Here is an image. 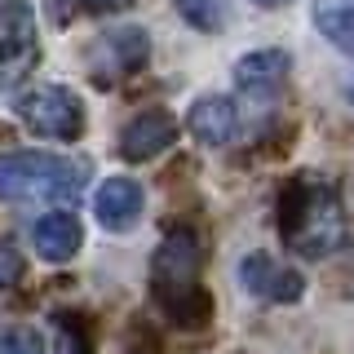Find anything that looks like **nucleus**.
<instances>
[{
  "label": "nucleus",
  "mask_w": 354,
  "mask_h": 354,
  "mask_svg": "<svg viewBox=\"0 0 354 354\" xmlns=\"http://www.w3.org/2000/svg\"><path fill=\"white\" fill-rule=\"evenodd\" d=\"M252 5H266V9H279V5H288V0H252Z\"/></svg>",
  "instance_id": "18"
},
{
  "label": "nucleus",
  "mask_w": 354,
  "mask_h": 354,
  "mask_svg": "<svg viewBox=\"0 0 354 354\" xmlns=\"http://www.w3.org/2000/svg\"><path fill=\"white\" fill-rule=\"evenodd\" d=\"M239 283L248 288L252 297H261V301H297V297L306 292V279H301V274H297L292 266L274 261L270 252H252V257H243Z\"/></svg>",
  "instance_id": "7"
},
{
  "label": "nucleus",
  "mask_w": 354,
  "mask_h": 354,
  "mask_svg": "<svg viewBox=\"0 0 354 354\" xmlns=\"http://www.w3.org/2000/svg\"><path fill=\"white\" fill-rule=\"evenodd\" d=\"M22 124L40 138H53V142H75L84 133V111L66 93L62 84H49V88H36V93L22 97Z\"/></svg>",
  "instance_id": "5"
},
{
  "label": "nucleus",
  "mask_w": 354,
  "mask_h": 354,
  "mask_svg": "<svg viewBox=\"0 0 354 354\" xmlns=\"http://www.w3.org/2000/svg\"><path fill=\"white\" fill-rule=\"evenodd\" d=\"M279 230H283V243L292 252H301V257H328V252H337L346 243L341 195L315 173L292 177L283 199H279Z\"/></svg>",
  "instance_id": "1"
},
{
  "label": "nucleus",
  "mask_w": 354,
  "mask_h": 354,
  "mask_svg": "<svg viewBox=\"0 0 354 354\" xmlns=\"http://www.w3.org/2000/svg\"><path fill=\"white\" fill-rule=\"evenodd\" d=\"M315 22L337 49L354 53V0H315Z\"/></svg>",
  "instance_id": "13"
},
{
  "label": "nucleus",
  "mask_w": 354,
  "mask_h": 354,
  "mask_svg": "<svg viewBox=\"0 0 354 354\" xmlns=\"http://www.w3.org/2000/svg\"><path fill=\"white\" fill-rule=\"evenodd\" d=\"M199 266H204V248H199L195 230H169L164 243L151 257V283H155V301L173 324H204L208 319V297L199 288Z\"/></svg>",
  "instance_id": "2"
},
{
  "label": "nucleus",
  "mask_w": 354,
  "mask_h": 354,
  "mask_svg": "<svg viewBox=\"0 0 354 354\" xmlns=\"http://www.w3.org/2000/svg\"><path fill=\"white\" fill-rule=\"evenodd\" d=\"M173 138H177V120L169 115V111H142V115H133L124 133H120V155L124 160H151V155H160L164 147H173Z\"/></svg>",
  "instance_id": "8"
},
{
  "label": "nucleus",
  "mask_w": 354,
  "mask_h": 354,
  "mask_svg": "<svg viewBox=\"0 0 354 354\" xmlns=\"http://www.w3.org/2000/svg\"><path fill=\"white\" fill-rule=\"evenodd\" d=\"M93 208H97V221H102L106 230L124 235V230H133L138 217H142V186L133 182V177H111V182H102Z\"/></svg>",
  "instance_id": "10"
},
{
  "label": "nucleus",
  "mask_w": 354,
  "mask_h": 354,
  "mask_svg": "<svg viewBox=\"0 0 354 354\" xmlns=\"http://www.w3.org/2000/svg\"><path fill=\"white\" fill-rule=\"evenodd\" d=\"M151 58V40L142 27H115V31H102L93 44H88V71H93L97 84H115L133 75L142 62Z\"/></svg>",
  "instance_id": "6"
},
{
  "label": "nucleus",
  "mask_w": 354,
  "mask_h": 354,
  "mask_svg": "<svg viewBox=\"0 0 354 354\" xmlns=\"http://www.w3.org/2000/svg\"><path fill=\"white\" fill-rule=\"evenodd\" d=\"M88 169L44 151L0 155V199L5 204H71L84 191Z\"/></svg>",
  "instance_id": "3"
},
{
  "label": "nucleus",
  "mask_w": 354,
  "mask_h": 354,
  "mask_svg": "<svg viewBox=\"0 0 354 354\" xmlns=\"http://www.w3.org/2000/svg\"><path fill=\"white\" fill-rule=\"evenodd\" d=\"M186 129H191L204 147H221V142L235 138L239 111H235L230 97H199V102L191 106V115H186Z\"/></svg>",
  "instance_id": "11"
},
{
  "label": "nucleus",
  "mask_w": 354,
  "mask_h": 354,
  "mask_svg": "<svg viewBox=\"0 0 354 354\" xmlns=\"http://www.w3.org/2000/svg\"><path fill=\"white\" fill-rule=\"evenodd\" d=\"M22 274V257H18V248L9 239H0V292H5L9 283H14Z\"/></svg>",
  "instance_id": "16"
},
{
  "label": "nucleus",
  "mask_w": 354,
  "mask_h": 354,
  "mask_svg": "<svg viewBox=\"0 0 354 354\" xmlns=\"http://www.w3.org/2000/svg\"><path fill=\"white\" fill-rule=\"evenodd\" d=\"M173 5H177V14L199 31H221V22H226L221 0H173Z\"/></svg>",
  "instance_id": "14"
},
{
  "label": "nucleus",
  "mask_w": 354,
  "mask_h": 354,
  "mask_svg": "<svg viewBox=\"0 0 354 354\" xmlns=\"http://www.w3.org/2000/svg\"><path fill=\"white\" fill-rule=\"evenodd\" d=\"M40 49H36V22L27 0L0 5V88H14L31 75Z\"/></svg>",
  "instance_id": "4"
},
{
  "label": "nucleus",
  "mask_w": 354,
  "mask_h": 354,
  "mask_svg": "<svg viewBox=\"0 0 354 354\" xmlns=\"http://www.w3.org/2000/svg\"><path fill=\"white\" fill-rule=\"evenodd\" d=\"M75 5H84V9H124L129 0H75Z\"/></svg>",
  "instance_id": "17"
},
{
  "label": "nucleus",
  "mask_w": 354,
  "mask_h": 354,
  "mask_svg": "<svg viewBox=\"0 0 354 354\" xmlns=\"http://www.w3.org/2000/svg\"><path fill=\"white\" fill-rule=\"evenodd\" d=\"M288 71H292V62H288L283 49H257V53H248V58H239L235 84L248 97H274L288 84Z\"/></svg>",
  "instance_id": "9"
},
{
  "label": "nucleus",
  "mask_w": 354,
  "mask_h": 354,
  "mask_svg": "<svg viewBox=\"0 0 354 354\" xmlns=\"http://www.w3.org/2000/svg\"><path fill=\"white\" fill-rule=\"evenodd\" d=\"M0 354H44V337L36 328H5L0 332Z\"/></svg>",
  "instance_id": "15"
},
{
  "label": "nucleus",
  "mask_w": 354,
  "mask_h": 354,
  "mask_svg": "<svg viewBox=\"0 0 354 354\" xmlns=\"http://www.w3.org/2000/svg\"><path fill=\"white\" fill-rule=\"evenodd\" d=\"M31 235H36V252L44 261H71L84 243V230L71 213H44Z\"/></svg>",
  "instance_id": "12"
}]
</instances>
